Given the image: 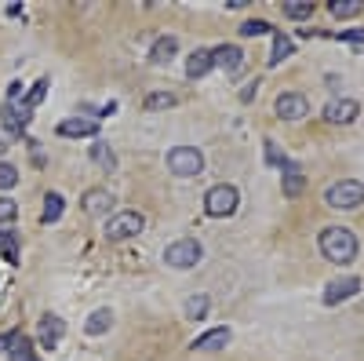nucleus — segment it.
Segmentation results:
<instances>
[{"label":"nucleus","mask_w":364,"mask_h":361,"mask_svg":"<svg viewBox=\"0 0 364 361\" xmlns=\"http://www.w3.org/2000/svg\"><path fill=\"white\" fill-rule=\"evenodd\" d=\"M317 245H321L324 259L336 263V266H346V263L357 259V234L346 230V226H328V230H321Z\"/></svg>","instance_id":"1"},{"label":"nucleus","mask_w":364,"mask_h":361,"mask_svg":"<svg viewBox=\"0 0 364 361\" xmlns=\"http://www.w3.org/2000/svg\"><path fill=\"white\" fill-rule=\"evenodd\" d=\"M328 208H339V212H353V208L364 204V183L357 179H343V183H331L324 194Z\"/></svg>","instance_id":"2"},{"label":"nucleus","mask_w":364,"mask_h":361,"mask_svg":"<svg viewBox=\"0 0 364 361\" xmlns=\"http://www.w3.org/2000/svg\"><path fill=\"white\" fill-rule=\"evenodd\" d=\"M237 204H240V194H237V187H230V183H219V187H211V190L204 194V212H208L211 219L233 216Z\"/></svg>","instance_id":"3"},{"label":"nucleus","mask_w":364,"mask_h":361,"mask_svg":"<svg viewBox=\"0 0 364 361\" xmlns=\"http://www.w3.org/2000/svg\"><path fill=\"white\" fill-rule=\"evenodd\" d=\"M200 168H204V154L197 146H175V150H168V172L171 175L193 179V175H200Z\"/></svg>","instance_id":"4"},{"label":"nucleus","mask_w":364,"mask_h":361,"mask_svg":"<svg viewBox=\"0 0 364 361\" xmlns=\"http://www.w3.org/2000/svg\"><path fill=\"white\" fill-rule=\"evenodd\" d=\"M200 256H204V248H200V241H197V237H178V241H171V245L164 248V263L175 266V270H190V266H197Z\"/></svg>","instance_id":"5"},{"label":"nucleus","mask_w":364,"mask_h":361,"mask_svg":"<svg viewBox=\"0 0 364 361\" xmlns=\"http://www.w3.org/2000/svg\"><path fill=\"white\" fill-rule=\"evenodd\" d=\"M142 226H146V216L124 208V212H117V216L106 223V237H109V241H128V237H139Z\"/></svg>","instance_id":"6"},{"label":"nucleus","mask_w":364,"mask_h":361,"mask_svg":"<svg viewBox=\"0 0 364 361\" xmlns=\"http://www.w3.org/2000/svg\"><path fill=\"white\" fill-rule=\"evenodd\" d=\"M211 63H215V70H226L230 77H237L245 70V51L237 44H219V48H211Z\"/></svg>","instance_id":"7"},{"label":"nucleus","mask_w":364,"mask_h":361,"mask_svg":"<svg viewBox=\"0 0 364 361\" xmlns=\"http://www.w3.org/2000/svg\"><path fill=\"white\" fill-rule=\"evenodd\" d=\"M357 292H360V278H353V274L336 278V281L324 285V303H328V307H339V303H346V299L357 295Z\"/></svg>","instance_id":"8"},{"label":"nucleus","mask_w":364,"mask_h":361,"mask_svg":"<svg viewBox=\"0 0 364 361\" xmlns=\"http://www.w3.org/2000/svg\"><path fill=\"white\" fill-rule=\"evenodd\" d=\"M273 110H277V117H281V120H302V117L310 113V99L302 95V92H284Z\"/></svg>","instance_id":"9"},{"label":"nucleus","mask_w":364,"mask_h":361,"mask_svg":"<svg viewBox=\"0 0 364 361\" xmlns=\"http://www.w3.org/2000/svg\"><path fill=\"white\" fill-rule=\"evenodd\" d=\"M58 135H63V139H91V135H99V120H91V117H66V120H58Z\"/></svg>","instance_id":"10"},{"label":"nucleus","mask_w":364,"mask_h":361,"mask_svg":"<svg viewBox=\"0 0 364 361\" xmlns=\"http://www.w3.org/2000/svg\"><path fill=\"white\" fill-rule=\"evenodd\" d=\"M357 113H360V106H357L353 99H331L321 117L328 120V125H353Z\"/></svg>","instance_id":"11"},{"label":"nucleus","mask_w":364,"mask_h":361,"mask_svg":"<svg viewBox=\"0 0 364 361\" xmlns=\"http://www.w3.org/2000/svg\"><path fill=\"white\" fill-rule=\"evenodd\" d=\"M29 117H33V110H29L26 103L18 106V99H8V106H4V128H8L11 135H22V132H26Z\"/></svg>","instance_id":"12"},{"label":"nucleus","mask_w":364,"mask_h":361,"mask_svg":"<svg viewBox=\"0 0 364 361\" xmlns=\"http://www.w3.org/2000/svg\"><path fill=\"white\" fill-rule=\"evenodd\" d=\"M226 343H230V328L219 325V328H208L204 336H197V340L190 343V350H193V354H208V350H223Z\"/></svg>","instance_id":"13"},{"label":"nucleus","mask_w":364,"mask_h":361,"mask_svg":"<svg viewBox=\"0 0 364 361\" xmlns=\"http://www.w3.org/2000/svg\"><path fill=\"white\" fill-rule=\"evenodd\" d=\"M63 336H66V321L58 318V314H44L41 318V343L48 350H55L58 343H63Z\"/></svg>","instance_id":"14"},{"label":"nucleus","mask_w":364,"mask_h":361,"mask_svg":"<svg viewBox=\"0 0 364 361\" xmlns=\"http://www.w3.org/2000/svg\"><path fill=\"white\" fill-rule=\"evenodd\" d=\"M80 208L87 216H99V212H106V208H113V194L109 190H87L80 197Z\"/></svg>","instance_id":"15"},{"label":"nucleus","mask_w":364,"mask_h":361,"mask_svg":"<svg viewBox=\"0 0 364 361\" xmlns=\"http://www.w3.org/2000/svg\"><path fill=\"white\" fill-rule=\"evenodd\" d=\"M211 70H215V63H211V51H208V48H197V51L190 55V63H186V77L200 80V77L211 73Z\"/></svg>","instance_id":"16"},{"label":"nucleus","mask_w":364,"mask_h":361,"mask_svg":"<svg viewBox=\"0 0 364 361\" xmlns=\"http://www.w3.org/2000/svg\"><path fill=\"white\" fill-rule=\"evenodd\" d=\"M109 325H113L109 307H99V310H91V314H87V321H84V333H87V336H102V333H109Z\"/></svg>","instance_id":"17"},{"label":"nucleus","mask_w":364,"mask_h":361,"mask_svg":"<svg viewBox=\"0 0 364 361\" xmlns=\"http://www.w3.org/2000/svg\"><path fill=\"white\" fill-rule=\"evenodd\" d=\"M175 51H178V41L171 37V33H164V37H157L154 41V48H149V63H168V58H175Z\"/></svg>","instance_id":"18"},{"label":"nucleus","mask_w":364,"mask_h":361,"mask_svg":"<svg viewBox=\"0 0 364 361\" xmlns=\"http://www.w3.org/2000/svg\"><path fill=\"white\" fill-rule=\"evenodd\" d=\"M63 208H66V201H63V194H48L44 197V212H41V223H58L63 219Z\"/></svg>","instance_id":"19"},{"label":"nucleus","mask_w":364,"mask_h":361,"mask_svg":"<svg viewBox=\"0 0 364 361\" xmlns=\"http://www.w3.org/2000/svg\"><path fill=\"white\" fill-rule=\"evenodd\" d=\"M302 190H306V175H302L295 164L284 168V197H299Z\"/></svg>","instance_id":"20"},{"label":"nucleus","mask_w":364,"mask_h":361,"mask_svg":"<svg viewBox=\"0 0 364 361\" xmlns=\"http://www.w3.org/2000/svg\"><path fill=\"white\" fill-rule=\"evenodd\" d=\"M295 51V44H291V37H284V33H273V51H269V66H281L284 58Z\"/></svg>","instance_id":"21"},{"label":"nucleus","mask_w":364,"mask_h":361,"mask_svg":"<svg viewBox=\"0 0 364 361\" xmlns=\"http://www.w3.org/2000/svg\"><path fill=\"white\" fill-rule=\"evenodd\" d=\"M328 11L336 15V19H353V15L364 11V4H360V0H331Z\"/></svg>","instance_id":"22"},{"label":"nucleus","mask_w":364,"mask_h":361,"mask_svg":"<svg viewBox=\"0 0 364 361\" xmlns=\"http://www.w3.org/2000/svg\"><path fill=\"white\" fill-rule=\"evenodd\" d=\"M284 15L288 19H295V22H302V19H310L314 15V4H310V0H284Z\"/></svg>","instance_id":"23"},{"label":"nucleus","mask_w":364,"mask_h":361,"mask_svg":"<svg viewBox=\"0 0 364 361\" xmlns=\"http://www.w3.org/2000/svg\"><path fill=\"white\" fill-rule=\"evenodd\" d=\"M178 99L171 95V92H154V95H146L142 99V110H171Z\"/></svg>","instance_id":"24"},{"label":"nucleus","mask_w":364,"mask_h":361,"mask_svg":"<svg viewBox=\"0 0 364 361\" xmlns=\"http://www.w3.org/2000/svg\"><path fill=\"white\" fill-rule=\"evenodd\" d=\"M91 161H95L99 168H113V164H117L113 150H109L106 142H95V146H91Z\"/></svg>","instance_id":"25"},{"label":"nucleus","mask_w":364,"mask_h":361,"mask_svg":"<svg viewBox=\"0 0 364 361\" xmlns=\"http://www.w3.org/2000/svg\"><path fill=\"white\" fill-rule=\"evenodd\" d=\"M11 361H41L33 354V343H29V336H18V343L11 347Z\"/></svg>","instance_id":"26"},{"label":"nucleus","mask_w":364,"mask_h":361,"mask_svg":"<svg viewBox=\"0 0 364 361\" xmlns=\"http://www.w3.org/2000/svg\"><path fill=\"white\" fill-rule=\"evenodd\" d=\"M262 33H273V26L266 19H248L240 26V37H262Z\"/></svg>","instance_id":"27"},{"label":"nucleus","mask_w":364,"mask_h":361,"mask_svg":"<svg viewBox=\"0 0 364 361\" xmlns=\"http://www.w3.org/2000/svg\"><path fill=\"white\" fill-rule=\"evenodd\" d=\"M0 252H4L11 263L18 259V241H15V234H11V230H0Z\"/></svg>","instance_id":"28"},{"label":"nucleus","mask_w":364,"mask_h":361,"mask_svg":"<svg viewBox=\"0 0 364 361\" xmlns=\"http://www.w3.org/2000/svg\"><path fill=\"white\" fill-rule=\"evenodd\" d=\"M18 183V168L8 164V161H0V190H11Z\"/></svg>","instance_id":"29"},{"label":"nucleus","mask_w":364,"mask_h":361,"mask_svg":"<svg viewBox=\"0 0 364 361\" xmlns=\"http://www.w3.org/2000/svg\"><path fill=\"white\" fill-rule=\"evenodd\" d=\"M208 314V295H193L190 303H186V318H193V321H200Z\"/></svg>","instance_id":"30"},{"label":"nucleus","mask_w":364,"mask_h":361,"mask_svg":"<svg viewBox=\"0 0 364 361\" xmlns=\"http://www.w3.org/2000/svg\"><path fill=\"white\" fill-rule=\"evenodd\" d=\"M44 92H48V80L41 77V80L33 84V92L26 95V106H29V110H33V106H41V103H44Z\"/></svg>","instance_id":"31"},{"label":"nucleus","mask_w":364,"mask_h":361,"mask_svg":"<svg viewBox=\"0 0 364 361\" xmlns=\"http://www.w3.org/2000/svg\"><path fill=\"white\" fill-rule=\"evenodd\" d=\"M15 216H18V204L8 201V197H0V223H11Z\"/></svg>","instance_id":"32"},{"label":"nucleus","mask_w":364,"mask_h":361,"mask_svg":"<svg viewBox=\"0 0 364 361\" xmlns=\"http://www.w3.org/2000/svg\"><path fill=\"white\" fill-rule=\"evenodd\" d=\"M18 336H22L18 328H11V333H4V336H0V354H11V347L18 343Z\"/></svg>","instance_id":"33"},{"label":"nucleus","mask_w":364,"mask_h":361,"mask_svg":"<svg viewBox=\"0 0 364 361\" xmlns=\"http://www.w3.org/2000/svg\"><path fill=\"white\" fill-rule=\"evenodd\" d=\"M255 92H259V84H248L245 92H240V99H245V103H252V99H255Z\"/></svg>","instance_id":"34"},{"label":"nucleus","mask_w":364,"mask_h":361,"mask_svg":"<svg viewBox=\"0 0 364 361\" xmlns=\"http://www.w3.org/2000/svg\"><path fill=\"white\" fill-rule=\"evenodd\" d=\"M4 150H8V142H4V139H0V154H4Z\"/></svg>","instance_id":"35"}]
</instances>
